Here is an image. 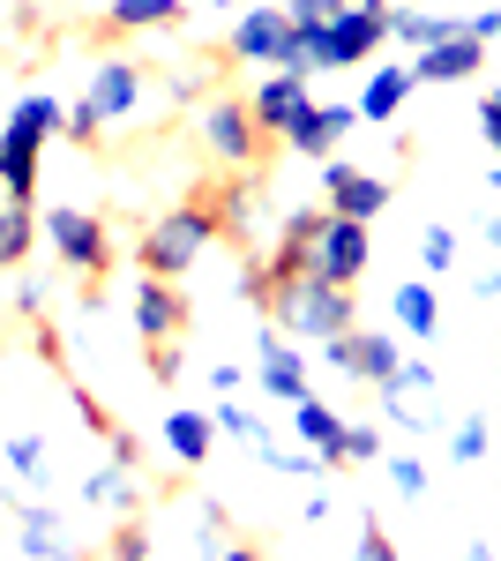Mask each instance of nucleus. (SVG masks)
I'll return each instance as SVG.
<instances>
[{
    "instance_id": "nucleus-31",
    "label": "nucleus",
    "mask_w": 501,
    "mask_h": 561,
    "mask_svg": "<svg viewBox=\"0 0 501 561\" xmlns=\"http://www.w3.org/2000/svg\"><path fill=\"white\" fill-rule=\"evenodd\" d=\"M352 561H405V554L389 547V531H382L375 517H360V547H352Z\"/></svg>"
},
{
    "instance_id": "nucleus-7",
    "label": "nucleus",
    "mask_w": 501,
    "mask_h": 561,
    "mask_svg": "<svg viewBox=\"0 0 501 561\" xmlns=\"http://www.w3.org/2000/svg\"><path fill=\"white\" fill-rule=\"evenodd\" d=\"M195 142L225 173H254V158H262V128H254V113L240 98H209L203 113H195Z\"/></svg>"
},
{
    "instance_id": "nucleus-28",
    "label": "nucleus",
    "mask_w": 501,
    "mask_h": 561,
    "mask_svg": "<svg viewBox=\"0 0 501 561\" xmlns=\"http://www.w3.org/2000/svg\"><path fill=\"white\" fill-rule=\"evenodd\" d=\"M0 457H8L23 479H45V472H53V442H45V434H8V442H0Z\"/></svg>"
},
{
    "instance_id": "nucleus-21",
    "label": "nucleus",
    "mask_w": 501,
    "mask_h": 561,
    "mask_svg": "<svg viewBox=\"0 0 501 561\" xmlns=\"http://www.w3.org/2000/svg\"><path fill=\"white\" fill-rule=\"evenodd\" d=\"M412 90H419V83H412V60H382L375 76L360 83V121H397Z\"/></svg>"
},
{
    "instance_id": "nucleus-11",
    "label": "nucleus",
    "mask_w": 501,
    "mask_h": 561,
    "mask_svg": "<svg viewBox=\"0 0 501 561\" xmlns=\"http://www.w3.org/2000/svg\"><path fill=\"white\" fill-rule=\"evenodd\" d=\"M322 359H330L344 382H367V389H382L397 367H405L397 337H389V330H360V322H352L344 337H330V345H322Z\"/></svg>"
},
{
    "instance_id": "nucleus-20",
    "label": "nucleus",
    "mask_w": 501,
    "mask_h": 561,
    "mask_svg": "<svg viewBox=\"0 0 501 561\" xmlns=\"http://www.w3.org/2000/svg\"><path fill=\"white\" fill-rule=\"evenodd\" d=\"M389 38L397 45H442V38H471V31H464V15H442V8H412V0H397V8H389Z\"/></svg>"
},
{
    "instance_id": "nucleus-32",
    "label": "nucleus",
    "mask_w": 501,
    "mask_h": 561,
    "mask_svg": "<svg viewBox=\"0 0 501 561\" xmlns=\"http://www.w3.org/2000/svg\"><path fill=\"white\" fill-rule=\"evenodd\" d=\"M375 457H382V434L352 420V427H344V465H375Z\"/></svg>"
},
{
    "instance_id": "nucleus-15",
    "label": "nucleus",
    "mask_w": 501,
    "mask_h": 561,
    "mask_svg": "<svg viewBox=\"0 0 501 561\" xmlns=\"http://www.w3.org/2000/svg\"><path fill=\"white\" fill-rule=\"evenodd\" d=\"M180 330H187V300H180V285L143 277V285H135V337H143V345H180Z\"/></svg>"
},
{
    "instance_id": "nucleus-1",
    "label": "nucleus",
    "mask_w": 501,
    "mask_h": 561,
    "mask_svg": "<svg viewBox=\"0 0 501 561\" xmlns=\"http://www.w3.org/2000/svg\"><path fill=\"white\" fill-rule=\"evenodd\" d=\"M262 307H270V330L293 337V345H330V337L352 330V293L330 285V277H315V270H299V277H285V285H270Z\"/></svg>"
},
{
    "instance_id": "nucleus-13",
    "label": "nucleus",
    "mask_w": 501,
    "mask_h": 561,
    "mask_svg": "<svg viewBox=\"0 0 501 561\" xmlns=\"http://www.w3.org/2000/svg\"><path fill=\"white\" fill-rule=\"evenodd\" d=\"M322 210L375 225V217L389 210V180L367 173V165H344V158H322Z\"/></svg>"
},
{
    "instance_id": "nucleus-46",
    "label": "nucleus",
    "mask_w": 501,
    "mask_h": 561,
    "mask_svg": "<svg viewBox=\"0 0 501 561\" xmlns=\"http://www.w3.org/2000/svg\"><path fill=\"white\" fill-rule=\"evenodd\" d=\"M494 187H501V165H494Z\"/></svg>"
},
{
    "instance_id": "nucleus-23",
    "label": "nucleus",
    "mask_w": 501,
    "mask_h": 561,
    "mask_svg": "<svg viewBox=\"0 0 501 561\" xmlns=\"http://www.w3.org/2000/svg\"><path fill=\"white\" fill-rule=\"evenodd\" d=\"M209 210H217V232H240V240H254V225H262V180H254V173L225 180Z\"/></svg>"
},
{
    "instance_id": "nucleus-18",
    "label": "nucleus",
    "mask_w": 501,
    "mask_h": 561,
    "mask_svg": "<svg viewBox=\"0 0 501 561\" xmlns=\"http://www.w3.org/2000/svg\"><path fill=\"white\" fill-rule=\"evenodd\" d=\"M487 60L479 38H442V45H419L412 53V83H471Z\"/></svg>"
},
{
    "instance_id": "nucleus-45",
    "label": "nucleus",
    "mask_w": 501,
    "mask_h": 561,
    "mask_svg": "<svg viewBox=\"0 0 501 561\" xmlns=\"http://www.w3.org/2000/svg\"><path fill=\"white\" fill-rule=\"evenodd\" d=\"M217 8H240V0H217Z\"/></svg>"
},
{
    "instance_id": "nucleus-40",
    "label": "nucleus",
    "mask_w": 501,
    "mask_h": 561,
    "mask_svg": "<svg viewBox=\"0 0 501 561\" xmlns=\"http://www.w3.org/2000/svg\"><path fill=\"white\" fill-rule=\"evenodd\" d=\"M150 375H158V382H172V375H180V352H172V345H150Z\"/></svg>"
},
{
    "instance_id": "nucleus-4",
    "label": "nucleus",
    "mask_w": 501,
    "mask_h": 561,
    "mask_svg": "<svg viewBox=\"0 0 501 561\" xmlns=\"http://www.w3.org/2000/svg\"><path fill=\"white\" fill-rule=\"evenodd\" d=\"M143 98H150L143 60H127V53H121V60H98V68H90V90L68 105V121H60V128H68V142H98L113 121H135V113H143Z\"/></svg>"
},
{
    "instance_id": "nucleus-9",
    "label": "nucleus",
    "mask_w": 501,
    "mask_h": 561,
    "mask_svg": "<svg viewBox=\"0 0 501 561\" xmlns=\"http://www.w3.org/2000/svg\"><path fill=\"white\" fill-rule=\"evenodd\" d=\"M45 248L60 255L68 277H105V262H113V232H105V217H90V210H53V217H45Z\"/></svg>"
},
{
    "instance_id": "nucleus-33",
    "label": "nucleus",
    "mask_w": 501,
    "mask_h": 561,
    "mask_svg": "<svg viewBox=\"0 0 501 561\" xmlns=\"http://www.w3.org/2000/svg\"><path fill=\"white\" fill-rule=\"evenodd\" d=\"M389 486H397V494H426V465H419V457H389Z\"/></svg>"
},
{
    "instance_id": "nucleus-34",
    "label": "nucleus",
    "mask_w": 501,
    "mask_h": 561,
    "mask_svg": "<svg viewBox=\"0 0 501 561\" xmlns=\"http://www.w3.org/2000/svg\"><path fill=\"white\" fill-rule=\"evenodd\" d=\"M479 135H487V150H494V165H501V83L479 98Z\"/></svg>"
},
{
    "instance_id": "nucleus-37",
    "label": "nucleus",
    "mask_w": 501,
    "mask_h": 561,
    "mask_svg": "<svg viewBox=\"0 0 501 561\" xmlns=\"http://www.w3.org/2000/svg\"><path fill=\"white\" fill-rule=\"evenodd\" d=\"M464 31H471L479 45H501V8H471V15H464Z\"/></svg>"
},
{
    "instance_id": "nucleus-10",
    "label": "nucleus",
    "mask_w": 501,
    "mask_h": 561,
    "mask_svg": "<svg viewBox=\"0 0 501 561\" xmlns=\"http://www.w3.org/2000/svg\"><path fill=\"white\" fill-rule=\"evenodd\" d=\"M434 367L426 359H405L389 382H382V412H389V427L405 434H442V404H434Z\"/></svg>"
},
{
    "instance_id": "nucleus-36",
    "label": "nucleus",
    "mask_w": 501,
    "mask_h": 561,
    "mask_svg": "<svg viewBox=\"0 0 501 561\" xmlns=\"http://www.w3.org/2000/svg\"><path fill=\"white\" fill-rule=\"evenodd\" d=\"M277 8H285V15H293L299 31H307V23H322V15H337V8H352V0H277Z\"/></svg>"
},
{
    "instance_id": "nucleus-39",
    "label": "nucleus",
    "mask_w": 501,
    "mask_h": 561,
    "mask_svg": "<svg viewBox=\"0 0 501 561\" xmlns=\"http://www.w3.org/2000/svg\"><path fill=\"white\" fill-rule=\"evenodd\" d=\"M209 389H217V397H240V367H232V359H217V367H209Z\"/></svg>"
},
{
    "instance_id": "nucleus-42",
    "label": "nucleus",
    "mask_w": 501,
    "mask_h": 561,
    "mask_svg": "<svg viewBox=\"0 0 501 561\" xmlns=\"http://www.w3.org/2000/svg\"><path fill=\"white\" fill-rule=\"evenodd\" d=\"M464 561H501V554L487 547V539H471V547H464Z\"/></svg>"
},
{
    "instance_id": "nucleus-43",
    "label": "nucleus",
    "mask_w": 501,
    "mask_h": 561,
    "mask_svg": "<svg viewBox=\"0 0 501 561\" xmlns=\"http://www.w3.org/2000/svg\"><path fill=\"white\" fill-rule=\"evenodd\" d=\"M487 248H494V255H501V217H487Z\"/></svg>"
},
{
    "instance_id": "nucleus-19",
    "label": "nucleus",
    "mask_w": 501,
    "mask_h": 561,
    "mask_svg": "<svg viewBox=\"0 0 501 561\" xmlns=\"http://www.w3.org/2000/svg\"><path fill=\"white\" fill-rule=\"evenodd\" d=\"M352 128H360V105H322V98H315V113H307L285 142H293L299 158H337V142H344Z\"/></svg>"
},
{
    "instance_id": "nucleus-26",
    "label": "nucleus",
    "mask_w": 501,
    "mask_h": 561,
    "mask_svg": "<svg viewBox=\"0 0 501 561\" xmlns=\"http://www.w3.org/2000/svg\"><path fill=\"white\" fill-rule=\"evenodd\" d=\"M83 502H90V510H105V517H127V510H135V465H121V457L98 465V472L83 479Z\"/></svg>"
},
{
    "instance_id": "nucleus-30",
    "label": "nucleus",
    "mask_w": 501,
    "mask_h": 561,
    "mask_svg": "<svg viewBox=\"0 0 501 561\" xmlns=\"http://www.w3.org/2000/svg\"><path fill=\"white\" fill-rule=\"evenodd\" d=\"M419 262H426V270H449V262H457V232H449V225H426V232H419Z\"/></svg>"
},
{
    "instance_id": "nucleus-16",
    "label": "nucleus",
    "mask_w": 501,
    "mask_h": 561,
    "mask_svg": "<svg viewBox=\"0 0 501 561\" xmlns=\"http://www.w3.org/2000/svg\"><path fill=\"white\" fill-rule=\"evenodd\" d=\"M254 382L270 389L277 404H293V397H307V359H299L293 337H277V330H262V345H254Z\"/></svg>"
},
{
    "instance_id": "nucleus-17",
    "label": "nucleus",
    "mask_w": 501,
    "mask_h": 561,
    "mask_svg": "<svg viewBox=\"0 0 501 561\" xmlns=\"http://www.w3.org/2000/svg\"><path fill=\"white\" fill-rule=\"evenodd\" d=\"M8 510H15V524H23V539H15V547H23L31 561H76L60 510H45V502H23V494H8Z\"/></svg>"
},
{
    "instance_id": "nucleus-27",
    "label": "nucleus",
    "mask_w": 501,
    "mask_h": 561,
    "mask_svg": "<svg viewBox=\"0 0 501 561\" xmlns=\"http://www.w3.org/2000/svg\"><path fill=\"white\" fill-rule=\"evenodd\" d=\"M31 248H38V217H31V203H8V195H0V270H23Z\"/></svg>"
},
{
    "instance_id": "nucleus-8",
    "label": "nucleus",
    "mask_w": 501,
    "mask_h": 561,
    "mask_svg": "<svg viewBox=\"0 0 501 561\" xmlns=\"http://www.w3.org/2000/svg\"><path fill=\"white\" fill-rule=\"evenodd\" d=\"M367 262H375V248H367V225L330 210V217H322V232H315V248H307V270H315V277H330V285H344V293H360Z\"/></svg>"
},
{
    "instance_id": "nucleus-12",
    "label": "nucleus",
    "mask_w": 501,
    "mask_h": 561,
    "mask_svg": "<svg viewBox=\"0 0 501 561\" xmlns=\"http://www.w3.org/2000/svg\"><path fill=\"white\" fill-rule=\"evenodd\" d=\"M248 113H254V128H262V135H293L299 121L315 113V90H307L299 68H270V76L248 90Z\"/></svg>"
},
{
    "instance_id": "nucleus-44",
    "label": "nucleus",
    "mask_w": 501,
    "mask_h": 561,
    "mask_svg": "<svg viewBox=\"0 0 501 561\" xmlns=\"http://www.w3.org/2000/svg\"><path fill=\"white\" fill-rule=\"evenodd\" d=\"M352 8H397V0H352Z\"/></svg>"
},
{
    "instance_id": "nucleus-22",
    "label": "nucleus",
    "mask_w": 501,
    "mask_h": 561,
    "mask_svg": "<svg viewBox=\"0 0 501 561\" xmlns=\"http://www.w3.org/2000/svg\"><path fill=\"white\" fill-rule=\"evenodd\" d=\"M389 322H397L405 337H419V345H426V337L442 330V300H434V285H426V277H405V285L389 293Z\"/></svg>"
},
{
    "instance_id": "nucleus-25",
    "label": "nucleus",
    "mask_w": 501,
    "mask_h": 561,
    "mask_svg": "<svg viewBox=\"0 0 501 561\" xmlns=\"http://www.w3.org/2000/svg\"><path fill=\"white\" fill-rule=\"evenodd\" d=\"M187 23V0H105V31H172Z\"/></svg>"
},
{
    "instance_id": "nucleus-5",
    "label": "nucleus",
    "mask_w": 501,
    "mask_h": 561,
    "mask_svg": "<svg viewBox=\"0 0 501 561\" xmlns=\"http://www.w3.org/2000/svg\"><path fill=\"white\" fill-rule=\"evenodd\" d=\"M209 240H217V210H209V203H180V210L150 217V232L135 240V262H143V277L180 285V277L209 255Z\"/></svg>"
},
{
    "instance_id": "nucleus-41",
    "label": "nucleus",
    "mask_w": 501,
    "mask_h": 561,
    "mask_svg": "<svg viewBox=\"0 0 501 561\" xmlns=\"http://www.w3.org/2000/svg\"><path fill=\"white\" fill-rule=\"evenodd\" d=\"M209 561H270V554H254V547H217Z\"/></svg>"
},
{
    "instance_id": "nucleus-2",
    "label": "nucleus",
    "mask_w": 501,
    "mask_h": 561,
    "mask_svg": "<svg viewBox=\"0 0 501 561\" xmlns=\"http://www.w3.org/2000/svg\"><path fill=\"white\" fill-rule=\"evenodd\" d=\"M389 45V8H337L322 23L299 31V68L307 76H330V68H360Z\"/></svg>"
},
{
    "instance_id": "nucleus-6",
    "label": "nucleus",
    "mask_w": 501,
    "mask_h": 561,
    "mask_svg": "<svg viewBox=\"0 0 501 561\" xmlns=\"http://www.w3.org/2000/svg\"><path fill=\"white\" fill-rule=\"evenodd\" d=\"M232 60H254V68H299V23L277 8V0H262V8H240V23H232ZM307 76V68H299Z\"/></svg>"
},
{
    "instance_id": "nucleus-29",
    "label": "nucleus",
    "mask_w": 501,
    "mask_h": 561,
    "mask_svg": "<svg viewBox=\"0 0 501 561\" xmlns=\"http://www.w3.org/2000/svg\"><path fill=\"white\" fill-rule=\"evenodd\" d=\"M487 442H494L487 420H457V427H449V457H457V465H479V457H487Z\"/></svg>"
},
{
    "instance_id": "nucleus-35",
    "label": "nucleus",
    "mask_w": 501,
    "mask_h": 561,
    "mask_svg": "<svg viewBox=\"0 0 501 561\" xmlns=\"http://www.w3.org/2000/svg\"><path fill=\"white\" fill-rule=\"evenodd\" d=\"M113 561H150V531L143 524H121L113 531Z\"/></svg>"
},
{
    "instance_id": "nucleus-14",
    "label": "nucleus",
    "mask_w": 501,
    "mask_h": 561,
    "mask_svg": "<svg viewBox=\"0 0 501 561\" xmlns=\"http://www.w3.org/2000/svg\"><path fill=\"white\" fill-rule=\"evenodd\" d=\"M285 412H293L299 449H315V465H322V472H330V465H344V427H352V420H344L337 404H322V397L307 389V397H293Z\"/></svg>"
},
{
    "instance_id": "nucleus-3",
    "label": "nucleus",
    "mask_w": 501,
    "mask_h": 561,
    "mask_svg": "<svg viewBox=\"0 0 501 561\" xmlns=\"http://www.w3.org/2000/svg\"><path fill=\"white\" fill-rule=\"evenodd\" d=\"M60 98L53 90H31L15 113H8V128H0V195L8 203H31V187H38V150L60 135Z\"/></svg>"
},
{
    "instance_id": "nucleus-38",
    "label": "nucleus",
    "mask_w": 501,
    "mask_h": 561,
    "mask_svg": "<svg viewBox=\"0 0 501 561\" xmlns=\"http://www.w3.org/2000/svg\"><path fill=\"white\" fill-rule=\"evenodd\" d=\"M68 397H76V412H83V427H90V434H113V420H105V404H98V397H90L83 382L68 389Z\"/></svg>"
},
{
    "instance_id": "nucleus-24",
    "label": "nucleus",
    "mask_w": 501,
    "mask_h": 561,
    "mask_svg": "<svg viewBox=\"0 0 501 561\" xmlns=\"http://www.w3.org/2000/svg\"><path fill=\"white\" fill-rule=\"evenodd\" d=\"M209 449H217V427H209V412H166V457L172 465H209Z\"/></svg>"
}]
</instances>
